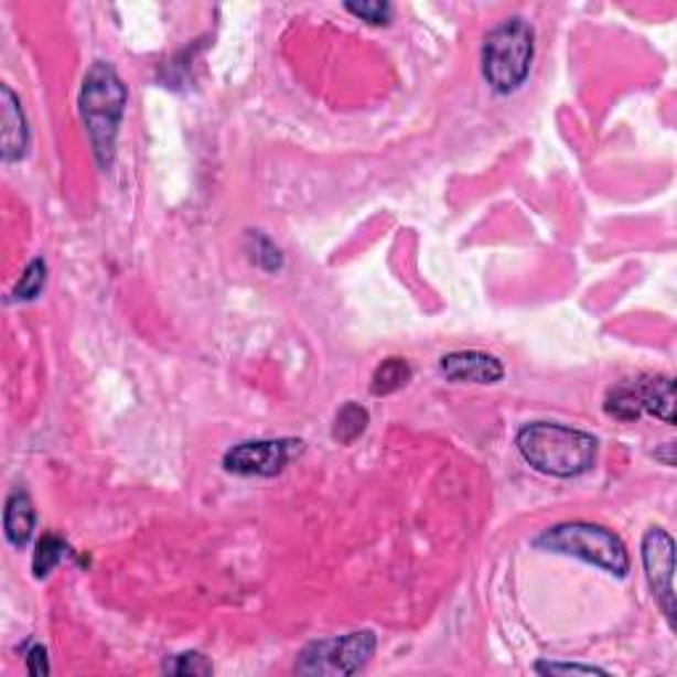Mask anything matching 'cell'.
I'll return each mask as SVG.
<instances>
[{
	"label": "cell",
	"instance_id": "6da1fadb",
	"mask_svg": "<svg viewBox=\"0 0 677 677\" xmlns=\"http://www.w3.org/2000/svg\"><path fill=\"white\" fill-rule=\"evenodd\" d=\"M516 450L529 469L556 480L588 474L599 458V440L588 431L556 421H533L516 434Z\"/></svg>",
	"mask_w": 677,
	"mask_h": 677
},
{
	"label": "cell",
	"instance_id": "7a4b0ae2",
	"mask_svg": "<svg viewBox=\"0 0 677 677\" xmlns=\"http://www.w3.org/2000/svg\"><path fill=\"white\" fill-rule=\"evenodd\" d=\"M125 106H128V85L117 75L109 62H96L83 77L79 88V117L101 168L115 162V146L122 128Z\"/></svg>",
	"mask_w": 677,
	"mask_h": 677
},
{
	"label": "cell",
	"instance_id": "3957f363",
	"mask_svg": "<svg viewBox=\"0 0 677 677\" xmlns=\"http://www.w3.org/2000/svg\"><path fill=\"white\" fill-rule=\"evenodd\" d=\"M535 58V30L522 17L497 22L484 35L482 75L501 96L519 90L527 83Z\"/></svg>",
	"mask_w": 677,
	"mask_h": 677
},
{
	"label": "cell",
	"instance_id": "277c9868",
	"mask_svg": "<svg viewBox=\"0 0 677 677\" xmlns=\"http://www.w3.org/2000/svg\"><path fill=\"white\" fill-rule=\"evenodd\" d=\"M535 548L550 550V554L574 556V559L593 563L603 572L614 577H627L630 572V554L620 535L601 524L590 522H563L542 529L533 540Z\"/></svg>",
	"mask_w": 677,
	"mask_h": 677
},
{
	"label": "cell",
	"instance_id": "5b68a950",
	"mask_svg": "<svg viewBox=\"0 0 677 677\" xmlns=\"http://www.w3.org/2000/svg\"><path fill=\"white\" fill-rule=\"evenodd\" d=\"M376 635L370 630H357L342 638L313 641L297 656L294 673L300 675H355L376 654Z\"/></svg>",
	"mask_w": 677,
	"mask_h": 677
},
{
	"label": "cell",
	"instance_id": "8992f818",
	"mask_svg": "<svg viewBox=\"0 0 677 677\" xmlns=\"http://www.w3.org/2000/svg\"><path fill=\"white\" fill-rule=\"evenodd\" d=\"M603 410L616 421L633 423L643 413L675 423V382L669 376H641L609 391Z\"/></svg>",
	"mask_w": 677,
	"mask_h": 677
},
{
	"label": "cell",
	"instance_id": "52a82bcc",
	"mask_svg": "<svg viewBox=\"0 0 677 677\" xmlns=\"http://www.w3.org/2000/svg\"><path fill=\"white\" fill-rule=\"evenodd\" d=\"M302 440H251L234 444L223 466L236 476H276L302 453Z\"/></svg>",
	"mask_w": 677,
	"mask_h": 677
},
{
	"label": "cell",
	"instance_id": "ba28073f",
	"mask_svg": "<svg viewBox=\"0 0 677 677\" xmlns=\"http://www.w3.org/2000/svg\"><path fill=\"white\" fill-rule=\"evenodd\" d=\"M641 559L646 569L648 588H652L662 614L669 627H675V540L662 527H652L643 535Z\"/></svg>",
	"mask_w": 677,
	"mask_h": 677
},
{
	"label": "cell",
	"instance_id": "9c48e42d",
	"mask_svg": "<svg viewBox=\"0 0 677 677\" xmlns=\"http://www.w3.org/2000/svg\"><path fill=\"white\" fill-rule=\"evenodd\" d=\"M440 370L453 384H497L506 376L503 363L480 350L450 352L440 361Z\"/></svg>",
	"mask_w": 677,
	"mask_h": 677
},
{
	"label": "cell",
	"instance_id": "30bf717a",
	"mask_svg": "<svg viewBox=\"0 0 677 677\" xmlns=\"http://www.w3.org/2000/svg\"><path fill=\"white\" fill-rule=\"evenodd\" d=\"M0 93H3V162L11 164L26 154L30 130H26V119L17 93L9 85H3Z\"/></svg>",
	"mask_w": 677,
	"mask_h": 677
},
{
	"label": "cell",
	"instance_id": "8fae6325",
	"mask_svg": "<svg viewBox=\"0 0 677 677\" xmlns=\"http://www.w3.org/2000/svg\"><path fill=\"white\" fill-rule=\"evenodd\" d=\"M35 506H32V497L24 493V490H13V493L6 497V511H3V529L6 537L13 548H24L26 542L32 540L35 535Z\"/></svg>",
	"mask_w": 677,
	"mask_h": 677
},
{
	"label": "cell",
	"instance_id": "7c38bea8",
	"mask_svg": "<svg viewBox=\"0 0 677 677\" xmlns=\"http://www.w3.org/2000/svg\"><path fill=\"white\" fill-rule=\"evenodd\" d=\"M413 378V368H410L405 357H387L370 376V395L387 397L408 387V382Z\"/></svg>",
	"mask_w": 677,
	"mask_h": 677
},
{
	"label": "cell",
	"instance_id": "4fadbf2b",
	"mask_svg": "<svg viewBox=\"0 0 677 677\" xmlns=\"http://www.w3.org/2000/svg\"><path fill=\"white\" fill-rule=\"evenodd\" d=\"M370 423L368 408H363L361 402H344L342 408L336 410L334 427H331V437L338 444H352L355 440H361Z\"/></svg>",
	"mask_w": 677,
	"mask_h": 677
},
{
	"label": "cell",
	"instance_id": "5bb4252c",
	"mask_svg": "<svg viewBox=\"0 0 677 677\" xmlns=\"http://www.w3.org/2000/svg\"><path fill=\"white\" fill-rule=\"evenodd\" d=\"M66 554H69V548H66V542L58 535L45 533L40 537L35 554H32V572H35L37 580L49 577L64 561Z\"/></svg>",
	"mask_w": 677,
	"mask_h": 677
},
{
	"label": "cell",
	"instance_id": "9a60e30c",
	"mask_svg": "<svg viewBox=\"0 0 677 677\" xmlns=\"http://www.w3.org/2000/svg\"><path fill=\"white\" fill-rule=\"evenodd\" d=\"M247 244H249V260L260 270H265V273H278V270L283 268L281 249H278L268 236L260 234V230H249Z\"/></svg>",
	"mask_w": 677,
	"mask_h": 677
},
{
	"label": "cell",
	"instance_id": "2e32d148",
	"mask_svg": "<svg viewBox=\"0 0 677 677\" xmlns=\"http://www.w3.org/2000/svg\"><path fill=\"white\" fill-rule=\"evenodd\" d=\"M45 276H49V268H45V262L37 257V260H32L24 268L22 278H19L17 287H13V291H11V300L13 302H32V300H37L40 291L45 289Z\"/></svg>",
	"mask_w": 677,
	"mask_h": 677
},
{
	"label": "cell",
	"instance_id": "e0dca14e",
	"mask_svg": "<svg viewBox=\"0 0 677 677\" xmlns=\"http://www.w3.org/2000/svg\"><path fill=\"white\" fill-rule=\"evenodd\" d=\"M164 673L170 675H181V677H198V675H212V665L207 662V656L198 652H183L170 656L164 662Z\"/></svg>",
	"mask_w": 677,
	"mask_h": 677
},
{
	"label": "cell",
	"instance_id": "ac0fdd59",
	"mask_svg": "<svg viewBox=\"0 0 677 677\" xmlns=\"http://www.w3.org/2000/svg\"><path fill=\"white\" fill-rule=\"evenodd\" d=\"M344 9L368 24H389L391 19V6L387 0H361V3L350 0V3H344Z\"/></svg>",
	"mask_w": 677,
	"mask_h": 677
},
{
	"label": "cell",
	"instance_id": "d6986e66",
	"mask_svg": "<svg viewBox=\"0 0 677 677\" xmlns=\"http://www.w3.org/2000/svg\"><path fill=\"white\" fill-rule=\"evenodd\" d=\"M535 673L559 675V673H582V675H606V669L593 665H561V662H537Z\"/></svg>",
	"mask_w": 677,
	"mask_h": 677
},
{
	"label": "cell",
	"instance_id": "ffe728a7",
	"mask_svg": "<svg viewBox=\"0 0 677 677\" xmlns=\"http://www.w3.org/2000/svg\"><path fill=\"white\" fill-rule=\"evenodd\" d=\"M26 673L35 675V677H43V675L51 673L49 652H45L43 646H32L30 652H26Z\"/></svg>",
	"mask_w": 677,
	"mask_h": 677
}]
</instances>
